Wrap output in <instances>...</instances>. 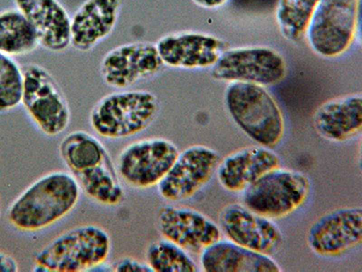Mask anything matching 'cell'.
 I'll return each instance as SVG.
<instances>
[{
    "mask_svg": "<svg viewBox=\"0 0 362 272\" xmlns=\"http://www.w3.org/2000/svg\"><path fill=\"white\" fill-rule=\"evenodd\" d=\"M81 189L72 174L57 171L34 181L8 208L13 227L37 232L54 225L76 208Z\"/></svg>",
    "mask_w": 362,
    "mask_h": 272,
    "instance_id": "cell-1",
    "label": "cell"
},
{
    "mask_svg": "<svg viewBox=\"0 0 362 272\" xmlns=\"http://www.w3.org/2000/svg\"><path fill=\"white\" fill-rule=\"evenodd\" d=\"M225 105L235 124L255 144L273 149L283 140L284 113L266 86L229 83L225 91Z\"/></svg>",
    "mask_w": 362,
    "mask_h": 272,
    "instance_id": "cell-2",
    "label": "cell"
},
{
    "mask_svg": "<svg viewBox=\"0 0 362 272\" xmlns=\"http://www.w3.org/2000/svg\"><path fill=\"white\" fill-rule=\"evenodd\" d=\"M108 232L82 225L58 236L34 256L35 271L83 272L101 267L111 254Z\"/></svg>",
    "mask_w": 362,
    "mask_h": 272,
    "instance_id": "cell-3",
    "label": "cell"
},
{
    "mask_svg": "<svg viewBox=\"0 0 362 272\" xmlns=\"http://www.w3.org/2000/svg\"><path fill=\"white\" fill-rule=\"evenodd\" d=\"M160 110V100L150 91H118L95 103L90 113V125L101 137L124 139L150 128Z\"/></svg>",
    "mask_w": 362,
    "mask_h": 272,
    "instance_id": "cell-4",
    "label": "cell"
},
{
    "mask_svg": "<svg viewBox=\"0 0 362 272\" xmlns=\"http://www.w3.org/2000/svg\"><path fill=\"white\" fill-rule=\"evenodd\" d=\"M361 0H321L307 24L305 38L317 56L337 58L356 40Z\"/></svg>",
    "mask_w": 362,
    "mask_h": 272,
    "instance_id": "cell-5",
    "label": "cell"
},
{
    "mask_svg": "<svg viewBox=\"0 0 362 272\" xmlns=\"http://www.w3.org/2000/svg\"><path fill=\"white\" fill-rule=\"evenodd\" d=\"M243 193L245 207L274 221L293 215L306 203L311 181L303 171L278 167L264 174Z\"/></svg>",
    "mask_w": 362,
    "mask_h": 272,
    "instance_id": "cell-6",
    "label": "cell"
},
{
    "mask_svg": "<svg viewBox=\"0 0 362 272\" xmlns=\"http://www.w3.org/2000/svg\"><path fill=\"white\" fill-rule=\"evenodd\" d=\"M21 67V103L25 111L45 135L62 134L70 124L71 110L59 84L40 64L30 63Z\"/></svg>",
    "mask_w": 362,
    "mask_h": 272,
    "instance_id": "cell-7",
    "label": "cell"
},
{
    "mask_svg": "<svg viewBox=\"0 0 362 272\" xmlns=\"http://www.w3.org/2000/svg\"><path fill=\"white\" fill-rule=\"evenodd\" d=\"M210 74L223 82H244L263 86H276L286 79V61L280 52L267 45L228 47Z\"/></svg>",
    "mask_w": 362,
    "mask_h": 272,
    "instance_id": "cell-8",
    "label": "cell"
},
{
    "mask_svg": "<svg viewBox=\"0 0 362 272\" xmlns=\"http://www.w3.org/2000/svg\"><path fill=\"white\" fill-rule=\"evenodd\" d=\"M179 154L177 145L166 138L153 137L132 142L119 155V176L136 189L157 186Z\"/></svg>",
    "mask_w": 362,
    "mask_h": 272,
    "instance_id": "cell-9",
    "label": "cell"
},
{
    "mask_svg": "<svg viewBox=\"0 0 362 272\" xmlns=\"http://www.w3.org/2000/svg\"><path fill=\"white\" fill-rule=\"evenodd\" d=\"M221 157L214 149L197 144L180 152L169 171L158 184L161 198L181 202L192 198L216 174Z\"/></svg>",
    "mask_w": 362,
    "mask_h": 272,
    "instance_id": "cell-10",
    "label": "cell"
},
{
    "mask_svg": "<svg viewBox=\"0 0 362 272\" xmlns=\"http://www.w3.org/2000/svg\"><path fill=\"white\" fill-rule=\"evenodd\" d=\"M163 67L156 45L138 41L110 50L100 63L99 72L105 85L124 90L153 79Z\"/></svg>",
    "mask_w": 362,
    "mask_h": 272,
    "instance_id": "cell-11",
    "label": "cell"
},
{
    "mask_svg": "<svg viewBox=\"0 0 362 272\" xmlns=\"http://www.w3.org/2000/svg\"><path fill=\"white\" fill-rule=\"evenodd\" d=\"M155 45L164 67L182 70L211 68L229 47L222 38L198 31L167 34Z\"/></svg>",
    "mask_w": 362,
    "mask_h": 272,
    "instance_id": "cell-12",
    "label": "cell"
},
{
    "mask_svg": "<svg viewBox=\"0 0 362 272\" xmlns=\"http://www.w3.org/2000/svg\"><path fill=\"white\" fill-rule=\"evenodd\" d=\"M361 242V207H344L325 213L307 233L310 249L323 258L339 257L358 247Z\"/></svg>",
    "mask_w": 362,
    "mask_h": 272,
    "instance_id": "cell-13",
    "label": "cell"
},
{
    "mask_svg": "<svg viewBox=\"0 0 362 272\" xmlns=\"http://www.w3.org/2000/svg\"><path fill=\"white\" fill-rule=\"evenodd\" d=\"M218 226L229 241L260 254L271 256L283 244V232L276 223L244 204L231 203L223 208Z\"/></svg>",
    "mask_w": 362,
    "mask_h": 272,
    "instance_id": "cell-14",
    "label": "cell"
},
{
    "mask_svg": "<svg viewBox=\"0 0 362 272\" xmlns=\"http://www.w3.org/2000/svg\"><path fill=\"white\" fill-rule=\"evenodd\" d=\"M157 228L169 239L192 254H200L222 237L219 226L195 209L165 205L158 210Z\"/></svg>",
    "mask_w": 362,
    "mask_h": 272,
    "instance_id": "cell-15",
    "label": "cell"
},
{
    "mask_svg": "<svg viewBox=\"0 0 362 272\" xmlns=\"http://www.w3.org/2000/svg\"><path fill=\"white\" fill-rule=\"evenodd\" d=\"M124 0H86L71 18V47L93 50L115 31Z\"/></svg>",
    "mask_w": 362,
    "mask_h": 272,
    "instance_id": "cell-16",
    "label": "cell"
},
{
    "mask_svg": "<svg viewBox=\"0 0 362 272\" xmlns=\"http://www.w3.org/2000/svg\"><path fill=\"white\" fill-rule=\"evenodd\" d=\"M281 166V158L273 149L249 147L233 152L219 161L216 177L231 193H243L264 174Z\"/></svg>",
    "mask_w": 362,
    "mask_h": 272,
    "instance_id": "cell-17",
    "label": "cell"
},
{
    "mask_svg": "<svg viewBox=\"0 0 362 272\" xmlns=\"http://www.w3.org/2000/svg\"><path fill=\"white\" fill-rule=\"evenodd\" d=\"M31 23L44 50L62 53L71 47V17L59 0H15Z\"/></svg>",
    "mask_w": 362,
    "mask_h": 272,
    "instance_id": "cell-18",
    "label": "cell"
},
{
    "mask_svg": "<svg viewBox=\"0 0 362 272\" xmlns=\"http://www.w3.org/2000/svg\"><path fill=\"white\" fill-rule=\"evenodd\" d=\"M313 126L325 140L344 142L356 138L362 130L361 94L336 97L323 103L313 115Z\"/></svg>",
    "mask_w": 362,
    "mask_h": 272,
    "instance_id": "cell-19",
    "label": "cell"
},
{
    "mask_svg": "<svg viewBox=\"0 0 362 272\" xmlns=\"http://www.w3.org/2000/svg\"><path fill=\"white\" fill-rule=\"evenodd\" d=\"M200 265L206 272H280L270 255L252 251L229 239H219L200 252Z\"/></svg>",
    "mask_w": 362,
    "mask_h": 272,
    "instance_id": "cell-20",
    "label": "cell"
},
{
    "mask_svg": "<svg viewBox=\"0 0 362 272\" xmlns=\"http://www.w3.org/2000/svg\"><path fill=\"white\" fill-rule=\"evenodd\" d=\"M88 198L105 206L124 202L125 193L110 155L95 168L73 174Z\"/></svg>",
    "mask_w": 362,
    "mask_h": 272,
    "instance_id": "cell-21",
    "label": "cell"
},
{
    "mask_svg": "<svg viewBox=\"0 0 362 272\" xmlns=\"http://www.w3.org/2000/svg\"><path fill=\"white\" fill-rule=\"evenodd\" d=\"M40 41L33 26L18 8L0 12V52L13 58L37 50Z\"/></svg>",
    "mask_w": 362,
    "mask_h": 272,
    "instance_id": "cell-22",
    "label": "cell"
},
{
    "mask_svg": "<svg viewBox=\"0 0 362 272\" xmlns=\"http://www.w3.org/2000/svg\"><path fill=\"white\" fill-rule=\"evenodd\" d=\"M59 153L72 174L95 168L109 157L101 141L83 131L67 135L60 142Z\"/></svg>",
    "mask_w": 362,
    "mask_h": 272,
    "instance_id": "cell-23",
    "label": "cell"
},
{
    "mask_svg": "<svg viewBox=\"0 0 362 272\" xmlns=\"http://www.w3.org/2000/svg\"><path fill=\"white\" fill-rule=\"evenodd\" d=\"M321 0H278L276 21L286 40L299 43L305 40L307 24Z\"/></svg>",
    "mask_w": 362,
    "mask_h": 272,
    "instance_id": "cell-24",
    "label": "cell"
},
{
    "mask_svg": "<svg viewBox=\"0 0 362 272\" xmlns=\"http://www.w3.org/2000/svg\"><path fill=\"white\" fill-rule=\"evenodd\" d=\"M146 262L153 272L198 271L189 252L164 238L148 246Z\"/></svg>",
    "mask_w": 362,
    "mask_h": 272,
    "instance_id": "cell-25",
    "label": "cell"
},
{
    "mask_svg": "<svg viewBox=\"0 0 362 272\" xmlns=\"http://www.w3.org/2000/svg\"><path fill=\"white\" fill-rule=\"evenodd\" d=\"M22 67L14 58L0 52V112H8L21 103Z\"/></svg>",
    "mask_w": 362,
    "mask_h": 272,
    "instance_id": "cell-26",
    "label": "cell"
},
{
    "mask_svg": "<svg viewBox=\"0 0 362 272\" xmlns=\"http://www.w3.org/2000/svg\"><path fill=\"white\" fill-rule=\"evenodd\" d=\"M113 271L117 272H153L147 262H141L134 259H122L116 264Z\"/></svg>",
    "mask_w": 362,
    "mask_h": 272,
    "instance_id": "cell-27",
    "label": "cell"
},
{
    "mask_svg": "<svg viewBox=\"0 0 362 272\" xmlns=\"http://www.w3.org/2000/svg\"><path fill=\"white\" fill-rule=\"evenodd\" d=\"M17 261L11 255L0 251V272H18Z\"/></svg>",
    "mask_w": 362,
    "mask_h": 272,
    "instance_id": "cell-28",
    "label": "cell"
},
{
    "mask_svg": "<svg viewBox=\"0 0 362 272\" xmlns=\"http://www.w3.org/2000/svg\"><path fill=\"white\" fill-rule=\"evenodd\" d=\"M192 1L199 8L214 11V9L221 8L230 0H192Z\"/></svg>",
    "mask_w": 362,
    "mask_h": 272,
    "instance_id": "cell-29",
    "label": "cell"
},
{
    "mask_svg": "<svg viewBox=\"0 0 362 272\" xmlns=\"http://www.w3.org/2000/svg\"><path fill=\"white\" fill-rule=\"evenodd\" d=\"M0 213H1V200H0Z\"/></svg>",
    "mask_w": 362,
    "mask_h": 272,
    "instance_id": "cell-30",
    "label": "cell"
}]
</instances>
